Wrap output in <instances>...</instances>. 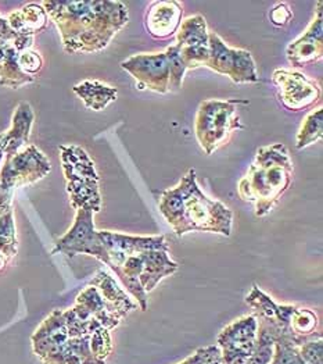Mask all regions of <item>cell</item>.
Segmentation results:
<instances>
[{"mask_svg":"<svg viewBox=\"0 0 323 364\" xmlns=\"http://www.w3.org/2000/svg\"><path fill=\"white\" fill-rule=\"evenodd\" d=\"M42 7L59 28L67 53L104 49L129 20L128 7L111 0H50Z\"/></svg>","mask_w":323,"mask_h":364,"instance_id":"cell-1","label":"cell"},{"mask_svg":"<svg viewBox=\"0 0 323 364\" xmlns=\"http://www.w3.org/2000/svg\"><path fill=\"white\" fill-rule=\"evenodd\" d=\"M158 209L177 237L193 231L224 237L232 234L234 213L222 202L212 200L202 192L196 170H189L177 186L163 192Z\"/></svg>","mask_w":323,"mask_h":364,"instance_id":"cell-2","label":"cell"},{"mask_svg":"<svg viewBox=\"0 0 323 364\" xmlns=\"http://www.w3.org/2000/svg\"><path fill=\"white\" fill-rule=\"evenodd\" d=\"M293 161L283 144L260 148L247 174L239 182V196L254 205L257 217H265L279 203L293 181Z\"/></svg>","mask_w":323,"mask_h":364,"instance_id":"cell-3","label":"cell"},{"mask_svg":"<svg viewBox=\"0 0 323 364\" xmlns=\"http://www.w3.org/2000/svg\"><path fill=\"white\" fill-rule=\"evenodd\" d=\"M121 68L138 81L139 90L161 95L179 91L187 71L175 45L164 52L131 56L121 63Z\"/></svg>","mask_w":323,"mask_h":364,"instance_id":"cell-4","label":"cell"},{"mask_svg":"<svg viewBox=\"0 0 323 364\" xmlns=\"http://www.w3.org/2000/svg\"><path fill=\"white\" fill-rule=\"evenodd\" d=\"M60 157L72 209L100 212L99 176L88 153L77 145H64L60 146Z\"/></svg>","mask_w":323,"mask_h":364,"instance_id":"cell-5","label":"cell"},{"mask_svg":"<svg viewBox=\"0 0 323 364\" xmlns=\"http://www.w3.org/2000/svg\"><path fill=\"white\" fill-rule=\"evenodd\" d=\"M248 103L243 99H207L200 103L195 120V134L206 154H212L222 146L234 131L244 128L237 107Z\"/></svg>","mask_w":323,"mask_h":364,"instance_id":"cell-6","label":"cell"},{"mask_svg":"<svg viewBox=\"0 0 323 364\" xmlns=\"http://www.w3.org/2000/svg\"><path fill=\"white\" fill-rule=\"evenodd\" d=\"M68 339L64 310H53L31 336L32 350L43 364H81Z\"/></svg>","mask_w":323,"mask_h":364,"instance_id":"cell-7","label":"cell"},{"mask_svg":"<svg viewBox=\"0 0 323 364\" xmlns=\"http://www.w3.org/2000/svg\"><path fill=\"white\" fill-rule=\"evenodd\" d=\"M208 48L206 67L209 70L228 77L235 84H256L260 81L256 61L248 50L229 48L215 32H209Z\"/></svg>","mask_w":323,"mask_h":364,"instance_id":"cell-8","label":"cell"},{"mask_svg":"<svg viewBox=\"0 0 323 364\" xmlns=\"http://www.w3.org/2000/svg\"><path fill=\"white\" fill-rule=\"evenodd\" d=\"M53 253H64L68 257L89 255L109 266V256L94 228V213L80 209L75 214L72 227L64 234L53 249Z\"/></svg>","mask_w":323,"mask_h":364,"instance_id":"cell-9","label":"cell"},{"mask_svg":"<svg viewBox=\"0 0 323 364\" xmlns=\"http://www.w3.org/2000/svg\"><path fill=\"white\" fill-rule=\"evenodd\" d=\"M50 161L36 146L28 145L20 152L4 157L0 171V186L14 191L42 180L50 173Z\"/></svg>","mask_w":323,"mask_h":364,"instance_id":"cell-10","label":"cell"},{"mask_svg":"<svg viewBox=\"0 0 323 364\" xmlns=\"http://www.w3.org/2000/svg\"><path fill=\"white\" fill-rule=\"evenodd\" d=\"M258 323L254 314L243 316L228 324L217 338L224 364H247L257 341Z\"/></svg>","mask_w":323,"mask_h":364,"instance_id":"cell-11","label":"cell"},{"mask_svg":"<svg viewBox=\"0 0 323 364\" xmlns=\"http://www.w3.org/2000/svg\"><path fill=\"white\" fill-rule=\"evenodd\" d=\"M282 105L292 112H300L312 106L321 97V88L300 71L279 68L272 74Z\"/></svg>","mask_w":323,"mask_h":364,"instance_id":"cell-12","label":"cell"},{"mask_svg":"<svg viewBox=\"0 0 323 364\" xmlns=\"http://www.w3.org/2000/svg\"><path fill=\"white\" fill-rule=\"evenodd\" d=\"M209 32L207 28L206 18L200 14L192 16L180 23L177 33V46L179 55L187 70L206 67L209 48Z\"/></svg>","mask_w":323,"mask_h":364,"instance_id":"cell-13","label":"cell"},{"mask_svg":"<svg viewBox=\"0 0 323 364\" xmlns=\"http://www.w3.org/2000/svg\"><path fill=\"white\" fill-rule=\"evenodd\" d=\"M99 237L109 256V267L116 273L126 257L141 255L146 250H168L165 237H135L114 231H99Z\"/></svg>","mask_w":323,"mask_h":364,"instance_id":"cell-14","label":"cell"},{"mask_svg":"<svg viewBox=\"0 0 323 364\" xmlns=\"http://www.w3.org/2000/svg\"><path fill=\"white\" fill-rule=\"evenodd\" d=\"M322 1L318 3L317 14L307 31L293 41L288 49L286 56L293 67H304L321 60L323 56Z\"/></svg>","mask_w":323,"mask_h":364,"instance_id":"cell-15","label":"cell"},{"mask_svg":"<svg viewBox=\"0 0 323 364\" xmlns=\"http://www.w3.org/2000/svg\"><path fill=\"white\" fill-rule=\"evenodd\" d=\"M182 6L174 1H154L146 13V28L153 38L164 39L177 32L182 23Z\"/></svg>","mask_w":323,"mask_h":364,"instance_id":"cell-16","label":"cell"},{"mask_svg":"<svg viewBox=\"0 0 323 364\" xmlns=\"http://www.w3.org/2000/svg\"><path fill=\"white\" fill-rule=\"evenodd\" d=\"M33 120L35 114L30 103H20L13 114L10 129L0 134V146L4 152V157L13 156L30 145L28 142Z\"/></svg>","mask_w":323,"mask_h":364,"instance_id":"cell-17","label":"cell"},{"mask_svg":"<svg viewBox=\"0 0 323 364\" xmlns=\"http://www.w3.org/2000/svg\"><path fill=\"white\" fill-rule=\"evenodd\" d=\"M75 314L84 320L87 318H94L96 321L100 323L102 327L107 328L109 331L117 328L121 323V318L117 317L111 309L104 302L99 291L88 285L78 296L74 307H71Z\"/></svg>","mask_w":323,"mask_h":364,"instance_id":"cell-18","label":"cell"},{"mask_svg":"<svg viewBox=\"0 0 323 364\" xmlns=\"http://www.w3.org/2000/svg\"><path fill=\"white\" fill-rule=\"evenodd\" d=\"M89 285L94 287L99 291L104 302L121 320L139 307L136 302L129 298L126 291L119 287L114 277H111L104 270L97 272L93 279L89 282Z\"/></svg>","mask_w":323,"mask_h":364,"instance_id":"cell-19","label":"cell"},{"mask_svg":"<svg viewBox=\"0 0 323 364\" xmlns=\"http://www.w3.org/2000/svg\"><path fill=\"white\" fill-rule=\"evenodd\" d=\"M142 257L143 270L139 281L146 294L151 292L165 277H170L177 272V264L171 260L168 250H146L142 253Z\"/></svg>","mask_w":323,"mask_h":364,"instance_id":"cell-20","label":"cell"},{"mask_svg":"<svg viewBox=\"0 0 323 364\" xmlns=\"http://www.w3.org/2000/svg\"><path fill=\"white\" fill-rule=\"evenodd\" d=\"M246 304L254 310V316L257 318L273 320L289 327H290V318L297 307L293 304H276L257 285H253L250 294L246 296Z\"/></svg>","mask_w":323,"mask_h":364,"instance_id":"cell-21","label":"cell"},{"mask_svg":"<svg viewBox=\"0 0 323 364\" xmlns=\"http://www.w3.org/2000/svg\"><path fill=\"white\" fill-rule=\"evenodd\" d=\"M7 23L17 35L33 36L35 33L48 27L49 16L40 4L30 3L23 9L11 13L7 17Z\"/></svg>","mask_w":323,"mask_h":364,"instance_id":"cell-22","label":"cell"},{"mask_svg":"<svg viewBox=\"0 0 323 364\" xmlns=\"http://www.w3.org/2000/svg\"><path fill=\"white\" fill-rule=\"evenodd\" d=\"M35 81V77L27 75L18 64V52L9 43L0 56V85L18 90Z\"/></svg>","mask_w":323,"mask_h":364,"instance_id":"cell-23","label":"cell"},{"mask_svg":"<svg viewBox=\"0 0 323 364\" xmlns=\"http://www.w3.org/2000/svg\"><path fill=\"white\" fill-rule=\"evenodd\" d=\"M72 91L82 99L88 109L94 112L104 110L110 103L117 100L118 96V91L114 87L106 85L100 81H84L75 85Z\"/></svg>","mask_w":323,"mask_h":364,"instance_id":"cell-24","label":"cell"},{"mask_svg":"<svg viewBox=\"0 0 323 364\" xmlns=\"http://www.w3.org/2000/svg\"><path fill=\"white\" fill-rule=\"evenodd\" d=\"M318 327L319 318L314 310L305 307H295L290 318V330L300 341L307 342L314 338H322L321 333H318Z\"/></svg>","mask_w":323,"mask_h":364,"instance_id":"cell-25","label":"cell"},{"mask_svg":"<svg viewBox=\"0 0 323 364\" xmlns=\"http://www.w3.org/2000/svg\"><path fill=\"white\" fill-rule=\"evenodd\" d=\"M323 136V112L322 107L311 112L305 120L301 124L298 134H297V141L295 146L297 149H304L307 146L314 145Z\"/></svg>","mask_w":323,"mask_h":364,"instance_id":"cell-26","label":"cell"},{"mask_svg":"<svg viewBox=\"0 0 323 364\" xmlns=\"http://www.w3.org/2000/svg\"><path fill=\"white\" fill-rule=\"evenodd\" d=\"M0 252H3L10 260L16 257L18 252V241L13 210L0 215Z\"/></svg>","mask_w":323,"mask_h":364,"instance_id":"cell-27","label":"cell"},{"mask_svg":"<svg viewBox=\"0 0 323 364\" xmlns=\"http://www.w3.org/2000/svg\"><path fill=\"white\" fill-rule=\"evenodd\" d=\"M90 350L99 363L107 364L113 352V341L107 328H99L90 335Z\"/></svg>","mask_w":323,"mask_h":364,"instance_id":"cell-28","label":"cell"},{"mask_svg":"<svg viewBox=\"0 0 323 364\" xmlns=\"http://www.w3.org/2000/svg\"><path fill=\"white\" fill-rule=\"evenodd\" d=\"M269 364H305L300 356V346L290 341L282 339L275 342L273 358Z\"/></svg>","mask_w":323,"mask_h":364,"instance_id":"cell-29","label":"cell"},{"mask_svg":"<svg viewBox=\"0 0 323 364\" xmlns=\"http://www.w3.org/2000/svg\"><path fill=\"white\" fill-rule=\"evenodd\" d=\"M275 342L272 336L265 331L264 328L258 327L257 330V341L251 358L247 364H269L273 358Z\"/></svg>","mask_w":323,"mask_h":364,"instance_id":"cell-30","label":"cell"},{"mask_svg":"<svg viewBox=\"0 0 323 364\" xmlns=\"http://www.w3.org/2000/svg\"><path fill=\"white\" fill-rule=\"evenodd\" d=\"M68 345H70L72 353L80 359L81 364H100L94 359V356L90 350V335L70 338Z\"/></svg>","mask_w":323,"mask_h":364,"instance_id":"cell-31","label":"cell"},{"mask_svg":"<svg viewBox=\"0 0 323 364\" xmlns=\"http://www.w3.org/2000/svg\"><path fill=\"white\" fill-rule=\"evenodd\" d=\"M300 356L305 364H323L322 338H314L300 346Z\"/></svg>","mask_w":323,"mask_h":364,"instance_id":"cell-32","label":"cell"},{"mask_svg":"<svg viewBox=\"0 0 323 364\" xmlns=\"http://www.w3.org/2000/svg\"><path fill=\"white\" fill-rule=\"evenodd\" d=\"M18 64L27 75L33 77L35 74H38L42 70L43 59L36 50L28 49V50L18 53Z\"/></svg>","mask_w":323,"mask_h":364,"instance_id":"cell-33","label":"cell"},{"mask_svg":"<svg viewBox=\"0 0 323 364\" xmlns=\"http://www.w3.org/2000/svg\"><path fill=\"white\" fill-rule=\"evenodd\" d=\"M217 356H221V349L217 345H212V346H206V348L196 350L187 359H185L183 362L177 364H202L209 359L217 358Z\"/></svg>","mask_w":323,"mask_h":364,"instance_id":"cell-34","label":"cell"},{"mask_svg":"<svg viewBox=\"0 0 323 364\" xmlns=\"http://www.w3.org/2000/svg\"><path fill=\"white\" fill-rule=\"evenodd\" d=\"M270 21L272 24L278 26V27H285L290 23L293 13L290 10V7L286 3H278L272 10H270Z\"/></svg>","mask_w":323,"mask_h":364,"instance_id":"cell-35","label":"cell"},{"mask_svg":"<svg viewBox=\"0 0 323 364\" xmlns=\"http://www.w3.org/2000/svg\"><path fill=\"white\" fill-rule=\"evenodd\" d=\"M20 35H17L14 31L11 30V27L7 23V18H3L0 16V41L13 43Z\"/></svg>","mask_w":323,"mask_h":364,"instance_id":"cell-36","label":"cell"},{"mask_svg":"<svg viewBox=\"0 0 323 364\" xmlns=\"http://www.w3.org/2000/svg\"><path fill=\"white\" fill-rule=\"evenodd\" d=\"M9 262H10V259L3 252H0V272H3L6 269Z\"/></svg>","mask_w":323,"mask_h":364,"instance_id":"cell-37","label":"cell"},{"mask_svg":"<svg viewBox=\"0 0 323 364\" xmlns=\"http://www.w3.org/2000/svg\"><path fill=\"white\" fill-rule=\"evenodd\" d=\"M202 364H224V362H222L221 356H217V358H214V359H209V360H207V362H204V363Z\"/></svg>","mask_w":323,"mask_h":364,"instance_id":"cell-38","label":"cell"},{"mask_svg":"<svg viewBox=\"0 0 323 364\" xmlns=\"http://www.w3.org/2000/svg\"><path fill=\"white\" fill-rule=\"evenodd\" d=\"M6 45H9V42L0 41V56H1V53H3V50H4V48H6Z\"/></svg>","mask_w":323,"mask_h":364,"instance_id":"cell-39","label":"cell"},{"mask_svg":"<svg viewBox=\"0 0 323 364\" xmlns=\"http://www.w3.org/2000/svg\"><path fill=\"white\" fill-rule=\"evenodd\" d=\"M4 159V152H3V149H1V146H0V164H1V160Z\"/></svg>","mask_w":323,"mask_h":364,"instance_id":"cell-40","label":"cell"}]
</instances>
